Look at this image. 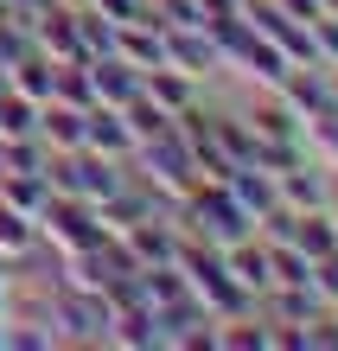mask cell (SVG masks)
Masks as SVG:
<instances>
[{"instance_id": "cell-1", "label": "cell", "mask_w": 338, "mask_h": 351, "mask_svg": "<svg viewBox=\"0 0 338 351\" xmlns=\"http://www.w3.org/2000/svg\"><path fill=\"white\" fill-rule=\"evenodd\" d=\"M332 167H319V160H300V167H287V173H274L281 179V198H287V211H332Z\"/></svg>"}, {"instance_id": "cell-2", "label": "cell", "mask_w": 338, "mask_h": 351, "mask_svg": "<svg viewBox=\"0 0 338 351\" xmlns=\"http://www.w3.org/2000/svg\"><path fill=\"white\" fill-rule=\"evenodd\" d=\"M224 268H230V275H237L243 287H256V294H268V287H274V268H268V243H230V250H224Z\"/></svg>"}, {"instance_id": "cell-3", "label": "cell", "mask_w": 338, "mask_h": 351, "mask_svg": "<svg viewBox=\"0 0 338 351\" xmlns=\"http://www.w3.org/2000/svg\"><path fill=\"white\" fill-rule=\"evenodd\" d=\"M319 306H326V300L313 294V287H281V294L268 287V319H274V326H306Z\"/></svg>"}, {"instance_id": "cell-4", "label": "cell", "mask_w": 338, "mask_h": 351, "mask_svg": "<svg viewBox=\"0 0 338 351\" xmlns=\"http://www.w3.org/2000/svg\"><path fill=\"white\" fill-rule=\"evenodd\" d=\"M13 77H7V90H19L26 102H51V77H58V64H45V58H19V64H7Z\"/></svg>"}]
</instances>
